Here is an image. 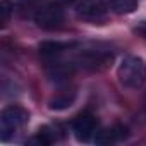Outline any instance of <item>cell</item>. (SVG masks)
Here are the masks:
<instances>
[{
  "label": "cell",
  "instance_id": "9",
  "mask_svg": "<svg viewBox=\"0 0 146 146\" xmlns=\"http://www.w3.org/2000/svg\"><path fill=\"white\" fill-rule=\"evenodd\" d=\"M76 100V91H60L57 96L50 100V108L52 110H64L69 108Z\"/></svg>",
  "mask_w": 146,
  "mask_h": 146
},
{
  "label": "cell",
  "instance_id": "1",
  "mask_svg": "<svg viewBox=\"0 0 146 146\" xmlns=\"http://www.w3.org/2000/svg\"><path fill=\"white\" fill-rule=\"evenodd\" d=\"M117 76L122 86L129 90H137L146 83V62L136 55L124 57L119 65Z\"/></svg>",
  "mask_w": 146,
  "mask_h": 146
},
{
  "label": "cell",
  "instance_id": "12",
  "mask_svg": "<svg viewBox=\"0 0 146 146\" xmlns=\"http://www.w3.org/2000/svg\"><path fill=\"white\" fill-rule=\"evenodd\" d=\"M19 4V9L23 14H28V16H33L38 12V9L43 5V0H17Z\"/></svg>",
  "mask_w": 146,
  "mask_h": 146
},
{
  "label": "cell",
  "instance_id": "7",
  "mask_svg": "<svg viewBox=\"0 0 146 146\" xmlns=\"http://www.w3.org/2000/svg\"><path fill=\"white\" fill-rule=\"evenodd\" d=\"M129 136V129L122 124H115L112 127H107L100 132H96L95 141L98 144H113V143H120L124 139H127Z\"/></svg>",
  "mask_w": 146,
  "mask_h": 146
},
{
  "label": "cell",
  "instance_id": "3",
  "mask_svg": "<svg viewBox=\"0 0 146 146\" xmlns=\"http://www.w3.org/2000/svg\"><path fill=\"white\" fill-rule=\"evenodd\" d=\"M33 19L38 28L46 29V31H55V29L62 28L65 14L58 2H46L38 9V12L35 14Z\"/></svg>",
  "mask_w": 146,
  "mask_h": 146
},
{
  "label": "cell",
  "instance_id": "5",
  "mask_svg": "<svg viewBox=\"0 0 146 146\" xmlns=\"http://www.w3.org/2000/svg\"><path fill=\"white\" fill-rule=\"evenodd\" d=\"M112 60H113V55L107 50H84L78 55L74 65H79L90 70H100L110 65Z\"/></svg>",
  "mask_w": 146,
  "mask_h": 146
},
{
  "label": "cell",
  "instance_id": "6",
  "mask_svg": "<svg viewBox=\"0 0 146 146\" xmlns=\"http://www.w3.org/2000/svg\"><path fill=\"white\" fill-rule=\"evenodd\" d=\"M96 119L95 115L84 112L79 113L74 120H72V131H74V136L79 143H88L95 134H96Z\"/></svg>",
  "mask_w": 146,
  "mask_h": 146
},
{
  "label": "cell",
  "instance_id": "2",
  "mask_svg": "<svg viewBox=\"0 0 146 146\" xmlns=\"http://www.w3.org/2000/svg\"><path fill=\"white\" fill-rule=\"evenodd\" d=\"M29 120V112L23 107L11 105L2 112L0 117V131H2V139L7 141L11 136H14L19 129H23Z\"/></svg>",
  "mask_w": 146,
  "mask_h": 146
},
{
  "label": "cell",
  "instance_id": "4",
  "mask_svg": "<svg viewBox=\"0 0 146 146\" xmlns=\"http://www.w3.org/2000/svg\"><path fill=\"white\" fill-rule=\"evenodd\" d=\"M108 9L100 0H84L78 5V17L91 24H103L108 19Z\"/></svg>",
  "mask_w": 146,
  "mask_h": 146
},
{
  "label": "cell",
  "instance_id": "13",
  "mask_svg": "<svg viewBox=\"0 0 146 146\" xmlns=\"http://www.w3.org/2000/svg\"><path fill=\"white\" fill-rule=\"evenodd\" d=\"M0 12H2V26H7V23L11 19V12H12L11 0H2V4H0Z\"/></svg>",
  "mask_w": 146,
  "mask_h": 146
},
{
  "label": "cell",
  "instance_id": "11",
  "mask_svg": "<svg viewBox=\"0 0 146 146\" xmlns=\"http://www.w3.org/2000/svg\"><path fill=\"white\" fill-rule=\"evenodd\" d=\"M35 141H36V143H40V144H50V143L58 141L57 127H53V125H45V127H41V129L38 131V134H36Z\"/></svg>",
  "mask_w": 146,
  "mask_h": 146
},
{
  "label": "cell",
  "instance_id": "15",
  "mask_svg": "<svg viewBox=\"0 0 146 146\" xmlns=\"http://www.w3.org/2000/svg\"><path fill=\"white\" fill-rule=\"evenodd\" d=\"M62 2H65V4H70V5H79L81 2H84V0H62Z\"/></svg>",
  "mask_w": 146,
  "mask_h": 146
},
{
  "label": "cell",
  "instance_id": "14",
  "mask_svg": "<svg viewBox=\"0 0 146 146\" xmlns=\"http://www.w3.org/2000/svg\"><path fill=\"white\" fill-rule=\"evenodd\" d=\"M134 31H136L139 36H143V38L146 40V23H141V24H139V26H137Z\"/></svg>",
  "mask_w": 146,
  "mask_h": 146
},
{
  "label": "cell",
  "instance_id": "10",
  "mask_svg": "<svg viewBox=\"0 0 146 146\" xmlns=\"http://www.w3.org/2000/svg\"><path fill=\"white\" fill-rule=\"evenodd\" d=\"M115 14H131L137 9V2L136 0H112L108 5Z\"/></svg>",
  "mask_w": 146,
  "mask_h": 146
},
{
  "label": "cell",
  "instance_id": "8",
  "mask_svg": "<svg viewBox=\"0 0 146 146\" xmlns=\"http://www.w3.org/2000/svg\"><path fill=\"white\" fill-rule=\"evenodd\" d=\"M72 46V43H62V41H45L40 45V53L41 57H45L46 60H57L65 50H69Z\"/></svg>",
  "mask_w": 146,
  "mask_h": 146
}]
</instances>
